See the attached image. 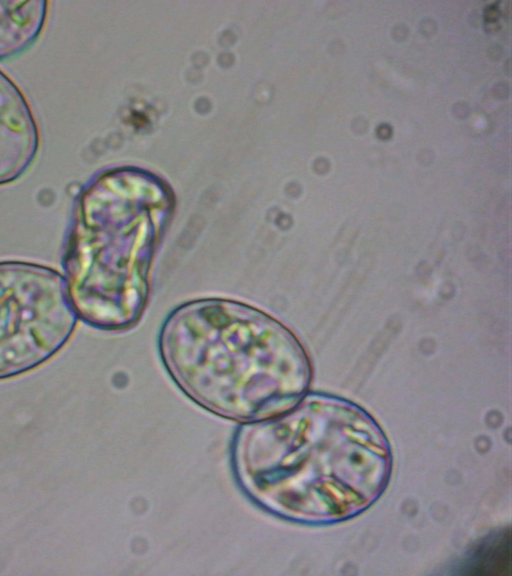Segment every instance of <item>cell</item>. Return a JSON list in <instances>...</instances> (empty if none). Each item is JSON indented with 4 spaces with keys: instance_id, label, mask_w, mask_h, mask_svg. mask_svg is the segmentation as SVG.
<instances>
[{
    "instance_id": "cell-1",
    "label": "cell",
    "mask_w": 512,
    "mask_h": 576,
    "mask_svg": "<svg viewBox=\"0 0 512 576\" xmlns=\"http://www.w3.org/2000/svg\"><path fill=\"white\" fill-rule=\"evenodd\" d=\"M159 351L191 401L243 424L291 409L309 382L307 357L295 336L265 312L233 300L178 307L162 327Z\"/></svg>"
},
{
    "instance_id": "cell-2",
    "label": "cell",
    "mask_w": 512,
    "mask_h": 576,
    "mask_svg": "<svg viewBox=\"0 0 512 576\" xmlns=\"http://www.w3.org/2000/svg\"><path fill=\"white\" fill-rule=\"evenodd\" d=\"M158 231L123 220L111 188L98 180L80 195L63 268L78 317L96 328L133 324L146 305Z\"/></svg>"
},
{
    "instance_id": "cell-3",
    "label": "cell",
    "mask_w": 512,
    "mask_h": 576,
    "mask_svg": "<svg viewBox=\"0 0 512 576\" xmlns=\"http://www.w3.org/2000/svg\"><path fill=\"white\" fill-rule=\"evenodd\" d=\"M77 318L60 273L35 263L0 262V379L51 358L70 339Z\"/></svg>"
},
{
    "instance_id": "cell-4",
    "label": "cell",
    "mask_w": 512,
    "mask_h": 576,
    "mask_svg": "<svg viewBox=\"0 0 512 576\" xmlns=\"http://www.w3.org/2000/svg\"><path fill=\"white\" fill-rule=\"evenodd\" d=\"M39 133L18 87L0 71V185L16 180L33 162Z\"/></svg>"
},
{
    "instance_id": "cell-5",
    "label": "cell",
    "mask_w": 512,
    "mask_h": 576,
    "mask_svg": "<svg viewBox=\"0 0 512 576\" xmlns=\"http://www.w3.org/2000/svg\"><path fill=\"white\" fill-rule=\"evenodd\" d=\"M46 14L45 1H0V58L28 47L40 34Z\"/></svg>"
},
{
    "instance_id": "cell-6",
    "label": "cell",
    "mask_w": 512,
    "mask_h": 576,
    "mask_svg": "<svg viewBox=\"0 0 512 576\" xmlns=\"http://www.w3.org/2000/svg\"><path fill=\"white\" fill-rule=\"evenodd\" d=\"M465 568L469 574H509L510 530H501L482 539L470 553Z\"/></svg>"
}]
</instances>
